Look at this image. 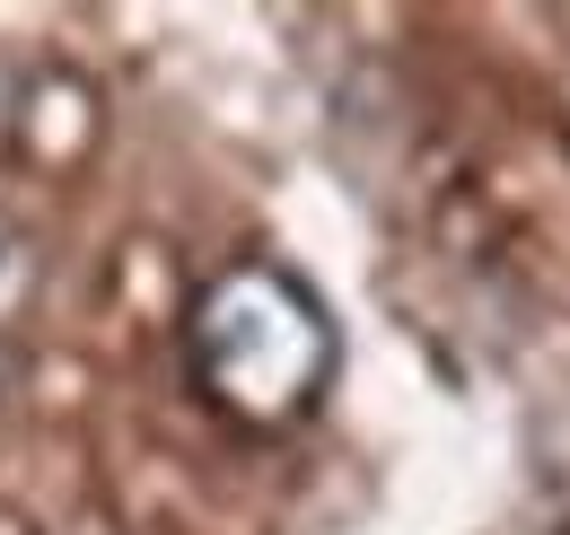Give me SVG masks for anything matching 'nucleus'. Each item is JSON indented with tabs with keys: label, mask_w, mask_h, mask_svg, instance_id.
Segmentation results:
<instances>
[{
	"label": "nucleus",
	"mask_w": 570,
	"mask_h": 535,
	"mask_svg": "<svg viewBox=\"0 0 570 535\" xmlns=\"http://www.w3.org/2000/svg\"><path fill=\"white\" fill-rule=\"evenodd\" d=\"M36 290H45V255H36V237L0 211V334H18V317L36 308Z\"/></svg>",
	"instance_id": "f03ea898"
},
{
	"label": "nucleus",
	"mask_w": 570,
	"mask_h": 535,
	"mask_svg": "<svg viewBox=\"0 0 570 535\" xmlns=\"http://www.w3.org/2000/svg\"><path fill=\"white\" fill-rule=\"evenodd\" d=\"M334 360H343V342H334L325 299L273 255L219 264L185 308V369L246 430L307 421L334 387Z\"/></svg>",
	"instance_id": "f257e3e1"
}]
</instances>
